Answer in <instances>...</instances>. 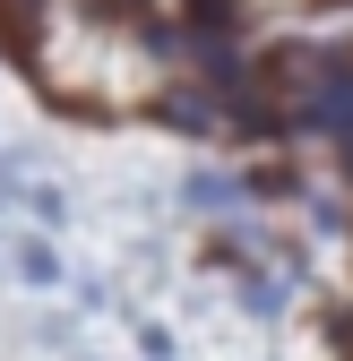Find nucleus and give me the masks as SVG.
<instances>
[{
	"label": "nucleus",
	"mask_w": 353,
	"mask_h": 361,
	"mask_svg": "<svg viewBox=\"0 0 353 361\" xmlns=\"http://www.w3.org/2000/svg\"><path fill=\"white\" fill-rule=\"evenodd\" d=\"M233 198H241V190H233L225 172H198V180H190V207H198V215H225Z\"/></svg>",
	"instance_id": "7ed1b4c3"
},
{
	"label": "nucleus",
	"mask_w": 353,
	"mask_h": 361,
	"mask_svg": "<svg viewBox=\"0 0 353 361\" xmlns=\"http://www.w3.org/2000/svg\"><path fill=\"white\" fill-rule=\"evenodd\" d=\"M0 35L26 43V35H35V0H0Z\"/></svg>",
	"instance_id": "39448f33"
},
{
	"label": "nucleus",
	"mask_w": 353,
	"mask_h": 361,
	"mask_svg": "<svg viewBox=\"0 0 353 361\" xmlns=\"http://www.w3.org/2000/svg\"><path fill=\"white\" fill-rule=\"evenodd\" d=\"M164 121L190 129V138H207V129H215V95H207V86H181V95H164Z\"/></svg>",
	"instance_id": "f257e3e1"
},
{
	"label": "nucleus",
	"mask_w": 353,
	"mask_h": 361,
	"mask_svg": "<svg viewBox=\"0 0 353 361\" xmlns=\"http://www.w3.org/2000/svg\"><path fill=\"white\" fill-rule=\"evenodd\" d=\"M241 301L258 310V319H276V310H285V284L276 276H241Z\"/></svg>",
	"instance_id": "20e7f679"
},
{
	"label": "nucleus",
	"mask_w": 353,
	"mask_h": 361,
	"mask_svg": "<svg viewBox=\"0 0 353 361\" xmlns=\"http://www.w3.org/2000/svg\"><path fill=\"white\" fill-rule=\"evenodd\" d=\"M9 267H18V284H35V293H52V284H61V250H52V241H18Z\"/></svg>",
	"instance_id": "f03ea898"
},
{
	"label": "nucleus",
	"mask_w": 353,
	"mask_h": 361,
	"mask_svg": "<svg viewBox=\"0 0 353 361\" xmlns=\"http://www.w3.org/2000/svg\"><path fill=\"white\" fill-rule=\"evenodd\" d=\"M0 198H26V190H18V164H9V155H0Z\"/></svg>",
	"instance_id": "423d86ee"
}]
</instances>
